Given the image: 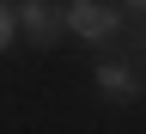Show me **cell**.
Instances as JSON below:
<instances>
[{
	"mask_svg": "<svg viewBox=\"0 0 146 134\" xmlns=\"http://www.w3.org/2000/svg\"><path fill=\"white\" fill-rule=\"evenodd\" d=\"M61 6H67V37H79L91 49H116L122 6H104V0H61Z\"/></svg>",
	"mask_w": 146,
	"mask_h": 134,
	"instance_id": "obj_1",
	"label": "cell"
},
{
	"mask_svg": "<svg viewBox=\"0 0 146 134\" xmlns=\"http://www.w3.org/2000/svg\"><path fill=\"white\" fill-rule=\"evenodd\" d=\"M91 85H98L104 104H140L146 98V73L128 61V55H110V61L91 67Z\"/></svg>",
	"mask_w": 146,
	"mask_h": 134,
	"instance_id": "obj_2",
	"label": "cell"
},
{
	"mask_svg": "<svg viewBox=\"0 0 146 134\" xmlns=\"http://www.w3.org/2000/svg\"><path fill=\"white\" fill-rule=\"evenodd\" d=\"M18 31H25L36 49L61 43V37H67V6H61V0H18Z\"/></svg>",
	"mask_w": 146,
	"mask_h": 134,
	"instance_id": "obj_3",
	"label": "cell"
},
{
	"mask_svg": "<svg viewBox=\"0 0 146 134\" xmlns=\"http://www.w3.org/2000/svg\"><path fill=\"white\" fill-rule=\"evenodd\" d=\"M12 37H18V6H12V0H0V55L12 49Z\"/></svg>",
	"mask_w": 146,
	"mask_h": 134,
	"instance_id": "obj_4",
	"label": "cell"
},
{
	"mask_svg": "<svg viewBox=\"0 0 146 134\" xmlns=\"http://www.w3.org/2000/svg\"><path fill=\"white\" fill-rule=\"evenodd\" d=\"M122 12H134V18H146V0H122Z\"/></svg>",
	"mask_w": 146,
	"mask_h": 134,
	"instance_id": "obj_5",
	"label": "cell"
}]
</instances>
